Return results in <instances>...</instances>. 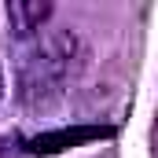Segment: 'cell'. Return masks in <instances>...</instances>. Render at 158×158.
<instances>
[{
    "instance_id": "cell-2",
    "label": "cell",
    "mask_w": 158,
    "mask_h": 158,
    "mask_svg": "<svg viewBox=\"0 0 158 158\" xmlns=\"http://www.w3.org/2000/svg\"><path fill=\"white\" fill-rule=\"evenodd\" d=\"M48 19H52V4L48 0H11L7 4V22H11V33L19 40L37 37Z\"/></svg>"
},
{
    "instance_id": "cell-4",
    "label": "cell",
    "mask_w": 158,
    "mask_h": 158,
    "mask_svg": "<svg viewBox=\"0 0 158 158\" xmlns=\"http://www.w3.org/2000/svg\"><path fill=\"white\" fill-rule=\"evenodd\" d=\"M0 99H4V74H0Z\"/></svg>"
},
{
    "instance_id": "cell-3",
    "label": "cell",
    "mask_w": 158,
    "mask_h": 158,
    "mask_svg": "<svg viewBox=\"0 0 158 158\" xmlns=\"http://www.w3.org/2000/svg\"><path fill=\"white\" fill-rule=\"evenodd\" d=\"M99 136H107V129H63V132H44L37 140H30V151H44V155H52V151H63V147H70V143H81V140H99Z\"/></svg>"
},
{
    "instance_id": "cell-1",
    "label": "cell",
    "mask_w": 158,
    "mask_h": 158,
    "mask_svg": "<svg viewBox=\"0 0 158 158\" xmlns=\"http://www.w3.org/2000/svg\"><path fill=\"white\" fill-rule=\"evenodd\" d=\"M81 44L70 30H48L30 37L19 55V99L26 107H48L55 103L77 70Z\"/></svg>"
}]
</instances>
